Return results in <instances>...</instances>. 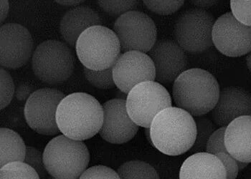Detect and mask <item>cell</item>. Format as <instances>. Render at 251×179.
<instances>
[{
    "mask_svg": "<svg viewBox=\"0 0 251 179\" xmlns=\"http://www.w3.org/2000/svg\"><path fill=\"white\" fill-rule=\"evenodd\" d=\"M60 133L73 140H88L99 134L103 122V105L86 92H74L60 102L56 113Z\"/></svg>",
    "mask_w": 251,
    "mask_h": 179,
    "instance_id": "1",
    "label": "cell"
},
{
    "mask_svg": "<svg viewBox=\"0 0 251 179\" xmlns=\"http://www.w3.org/2000/svg\"><path fill=\"white\" fill-rule=\"evenodd\" d=\"M153 146L172 157L190 151L196 139L194 117L177 107L168 108L159 112L150 126Z\"/></svg>",
    "mask_w": 251,
    "mask_h": 179,
    "instance_id": "2",
    "label": "cell"
},
{
    "mask_svg": "<svg viewBox=\"0 0 251 179\" xmlns=\"http://www.w3.org/2000/svg\"><path fill=\"white\" fill-rule=\"evenodd\" d=\"M220 88L213 74L201 68L184 71L173 83V97L176 107L192 116L210 113L219 98Z\"/></svg>",
    "mask_w": 251,
    "mask_h": 179,
    "instance_id": "3",
    "label": "cell"
},
{
    "mask_svg": "<svg viewBox=\"0 0 251 179\" xmlns=\"http://www.w3.org/2000/svg\"><path fill=\"white\" fill-rule=\"evenodd\" d=\"M90 153L83 141L57 135L50 140L43 152L50 176L57 179H78L88 169Z\"/></svg>",
    "mask_w": 251,
    "mask_h": 179,
    "instance_id": "4",
    "label": "cell"
},
{
    "mask_svg": "<svg viewBox=\"0 0 251 179\" xmlns=\"http://www.w3.org/2000/svg\"><path fill=\"white\" fill-rule=\"evenodd\" d=\"M75 50L80 63L93 70L112 67L122 54L120 42L115 32L103 25L94 26L82 33Z\"/></svg>",
    "mask_w": 251,
    "mask_h": 179,
    "instance_id": "5",
    "label": "cell"
},
{
    "mask_svg": "<svg viewBox=\"0 0 251 179\" xmlns=\"http://www.w3.org/2000/svg\"><path fill=\"white\" fill-rule=\"evenodd\" d=\"M75 63L74 52L67 43L49 40L40 43L34 51L32 69L43 83L56 85L72 75Z\"/></svg>",
    "mask_w": 251,
    "mask_h": 179,
    "instance_id": "6",
    "label": "cell"
},
{
    "mask_svg": "<svg viewBox=\"0 0 251 179\" xmlns=\"http://www.w3.org/2000/svg\"><path fill=\"white\" fill-rule=\"evenodd\" d=\"M215 22L213 15L206 10L195 7L184 11L175 21V42L189 53L205 52L213 45Z\"/></svg>",
    "mask_w": 251,
    "mask_h": 179,
    "instance_id": "7",
    "label": "cell"
},
{
    "mask_svg": "<svg viewBox=\"0 0 251 179\" xmlns=\"http://www.w3.org/2000/svg\"><path fill=\"white\" fill-rule=\"evenodd\" d=\"M126 103L131 120L145 129L150 128L159 112L173 106L170 92L156 81L144 82L136 86L128 92Z\"/></svg>",
    "mask_w": 251,
    "mask_h": 179,
    "instance_id": "8",
    "label": "cell"
},
{
    "mask_svg": "<svg viewBox=\"0 0 251 179\" xmlns=\"http://www.w3.org/2000/svg\"><path fill=\"white\" fill-rule=\"evenodd\" d=\"M114 32L120 42L122 53L129 51L148 53L157 41L153 20L141 11L132 10L116 19Z\"/></svg>",
    "mask_w": 251,
    "mask_h": 179,
    "instance_id": "9",
    "label": "cell"
},
{
    "mask_svg": "<svg viewBox=\"0 0 251 179\" xmlns=\"http://www.w3.org/2000/svg\"><path fill=\"white\" fill-rule=\"evenodd\" d=\"M66 95L53 89L37 90L26 101L24 115L27 125L43 135H55L60 133L57 124L59 105Z\"/></svg>",
    "mask_w": 251,
    "mask_h": 179,
    "instance_id": "10",
    "label": "cell"
},
{
    "mask_svg": "<svg viewBox=\"0 0 251 179\" xmlns=\"http://www.w3.org/2000/svg\"><path fill=\"white\" fill-rule=\"evenodd\" d=\"M212 36L213 45L226 56L237 58L251 51V27L242 24L232 12L215 20Z\"/></svg>",
    "mask_w": 251,
    "mask_h": 179,
    "instance_id": "11",
    "label": "cell"
},
{
    "mask_svg": "<svg viewBox=\"0 0 251 179\" xmlns=\"http://www.w3.org/2000/svg\"><path fill=\"white\" fill-rule=\"evenodd\" d=\"M0 44V65L2 68H20L33 55L32 35L26 27L17 23L1 26Z\"/></svg>",
    "mask_w": 251,
    "mask_h": 179,
    "instance_id": "12",
    "label": "cell"
},
{
    "mask_svg": "<svg viewBox=\"0 0 251 179\" xmlns=\"http://www.w3.org/2000/svg\"><path fill=\"white\" fill-rule=\"evenodd\" d=\"M113 77L118 89L128 94L140 83L155 81L156 71L154 63L148 54L145 52H124L113 66Z\"/></svg>",
    "mask_w": 251,
    "mask_h": 179,
    "instance_id": "13",
    "label": "cell"
},
{
    "mask_svg": "<svg viewBox=\"0 0 251 179\" xmlns=\"http://www.w3.org/2000/svg\"><path fill=\"white\" fill-rule=\"evenodd\" d=\"M148 55L154 63L155 81L162 85L174 83L175 80L187 70L188 66L185 51L174 40H157Z\"/></svg>",
    "mask_w": 251,
    "mask_h": 179,
    "instance_id": "14",
    "label": "cell"
},
{
    "mask_svg": "<svg viewBox=\"0 0 251 179\" xmlns=\"http://www.w3.org/2000/svg\"><path fill=\"white\" fill-rule=\"evenodd\" d=\"M103 122L99 134L113 144H123L134 138L139 131L128 115L126 100L111 99L103 104Z\"/></svg>",
    "mask_w": 251,
    "mask_h": 179,
    "instance_id": "15",
    "label": "cell"
},
{
    "mask_svg": "<svg viewBox=\"0 0 251 179\" xmlns=\"http://www.w3.org/2000/svg\"><path fill=\"white\" fill-rule=\"evenodd\" d=\"M210 118L218 127H227L236 118L251 116V93L239 86H227L220 91L219 98Z\"/></svg>",
    "mask_w": 251,
    "mask_h": 179,
    "instance_id": "16",
    "label": "cell"
},
{
    "mask_svg": "<svg viewBox=\"0 0 251 179\" xmlns=\"http://www.w3.org/2000/svg\"><path fill=\"white\" fill-rule=\"evenodd\" d=\"M102 25L97 12L88 6H78L63 15L60 22V35L71 48H74L82 33L94 26Z\"/></svg>",
    "mask_w": 251,
    "mask_h": 179,
    "instance_id": "17",
    "label": "cell"
},
{
    "mask_svg": "<svg viewBox=\"0 0 251 179\" xmlns=\"http://www.w3.org/2000/svg\"><path fill=\"white\" fill-rule=\"evenodd\" d=\"M225 144L230 155L239 161L251 163V116L240 117L226 127Z\"/></svg>",
    "mask_w": 251,
    "mask_h": 179,
    "instance_id": "18",
    "label": "cell"
},
{
    "mask_svg": "<svg viewBox=\"0 0 251 179\" xmlns=\"http://www.w3.org/2000/svg\"><path fill=\"white\" fill-rule=\"evenodd\" d=\"M226 171L215 155L202 152L193 154L184 160L179 179H226Z\"/></svg>",
    "mask_w": 251,
    "mask_h": 179,
    "instance_id": "19",
    "label": "cell"
},
{
    "mask_svg": "<svg viewBox=\"0 0 251 179\" xmlns=\"http://www.w3.org/2000/svg\"><path fill=\"white\" fill-rule=\"evenodd\" d=\"M0 167L13 162H24L27 146L22 137L12 130L1 128Z\"/></svg>",
    "mask_w": 251,
    "mask_h": 179,
    "instance_id": "20",
    "label": "cell"
},
{
    "mask_svg": "<svg viewBox=\"0 0 251 179\" xmlns=\"http://www.w3.org/2000/svg\"><path fill=\"white\" fill-rule=\"evenodd\" d=\"M116 171L121 179H160L156 169L142 160L125 162Z\"/></svg>",
    "mask_w": 251,
    "mask_h": 179,
    "instance_id": "21",
    "label": "cell"
},
{
    "mask_svg": "<svg viewBox=\"0 0 251 179\" xmlns=\"http://www.w3.org/2000/svg\"><path fill=\"white\" fill-rule=\"evenodd\" d=\"M194 119L196 123L197 135L193 147L189 151L192 155L198 153L205 152L209 138L218 129V126L214 123L211 118L205 115L195 117Z\"/></svg>",
    "mask_w": 251,
    "mask_h": 179,
    "instance_id": "22",
    "label": "cell"
},
{
    "mask_svg": "<svg viewBox=\"0 0 251 179\" xmlns=\"http://www.w3.org/2000/svg\"><path fill=\"white\" fill-rule=\"evenodd\" d=\"M0 179H40L38 173L24 162H13L0 169Z\"/></svg>",
    "mask_w": 251,
    "mask_h": 179,
    "instance_id": "23",
    "label": "cell"
},
{
    "mask_svg": "<svg viewBox=\"0 0 251 179\" xmlns=\"http://www.w3.org/2000/svg\"><path fill=\"white\" fill-rule=\"evenodd\" d=\"M84 74L89 83L97 89L108 90L116 87L113 77V67L103 70H93L85 67Z\"/></svg>",
    "mask_w": 251,
    "mask_h": 179,
    "instance_id": "24",
    "label": "cell"
},
{
    "mask_svg": "<svg viewBox=\"0 0 251 179\" xmlns=\"http://www.w3.org/2000/svg\"><path fill=\"white\" fill-rule=\"evenodd\" d=\"M99 7L108 15L122 16L130 11L135 10L139 1H97Z\"/></svg>",
    "mask_w": 251,
    "mask_h": 179,
    "instance_id": "25",
    "label": "cell"
},
{
    "mask_svg": "<svg viewBox=\"0 0 251 179\" xmlns=\"http://www.w3.org/2000/svg\"><path fill=\"white\" fill-rule=\"evenodd\" d=\"M24 163L35 170L38 173L40 179H46L49 175L45 166L43 154L36 148L27 146Z\"/></svg>",
    "mask_w": 251,
    "mask_h": 179,
    "instance_id": "26",
    "label": "cell"
},
{
    "mask_svg": "<svg viewBox=\"0 0 251 179\" xmlns=\"http://www.w3.org/2000/svg\"><path fill=\"white\" fill-rule=\"evenodd\" d=\"M144 4L149 10L159 15L174 14L184 5V1H150L145 0Z\"/></svg>",
    "mask_w": 251,
    "mask_h": 179,
    "instance_id": "27",
    "label": "cell"
},
{
    "mask_svg": "<svg viewBox=\"0 0 251 179\" xmlns=\"http://www.w3.org/2000/svg\"><path fill=\"white\" fill-rule=\"evenodd\" d=\"M1 110L5 109L12 101L15 94V86L10 74L4 68L1 70Z\"/></svg>",
    "mask_w": 251,
    "mask_h": 179,
    "instance_id": "28",
    "label": "cell"
},
{
    "mask_svg": "<svg viewBox=\"0 0 251 179\" xmlns=\"http://www.w3.org/2000/svg\"><path fill=\"white\" fill-rule=\"evenodd\" d=\"M232 14L242 24L251 27V1H230Z\"/></svg>",
    "mask_w": 251,
    "mask_h": 179,
    "instance_id": "29",
    "label": "cell"
},
{
    "mask_svg": "<svg viewBox=\"0 0 251 179\" xmlns=\"http://www.w3.org/2000/svg\"><path fill=\"white\" fill-rule=\"evenodd\" d=\"M226 127L218 128L212 134L207 141L205 152L216 156L220 153H228L225 144V133Z\"/></svg>",
    "mask_w": 251,
    "mask_h": 179,
    "instance_id": "30",
    "label": "cell"
},
{
    "mask_svg": "<svg viewBox=\"0 0 251 179\" xmlns=\"http://www.w3.org/2000/svg\"><path fill=\"white\" fill-rule=\"evenodd\" d=\"M78 179H121L117 171L105 166L88 168Z\"/></svg>",
    "mask_w": 251,
    "mask_h": 179,
    "instance_id": "31",
    "label": "cell"
},
{
    "mask_svg": "<svg viewBox=\"0 0 251 179\" xmlns=\"http://www.w3.org/2000/svg\"><path fill=\"white\" fill-rule=\"evenodd\" d=\"M216 157L221 160L226 169V179H236L239 173L237 160L228 153H220L217 154Z\"/></svg>",
    "mask_w": 251,
    "mask_h": 179,
    "instance_id": "32",
    "label": "cell"
},
{
    "mask_svg": "<svg viewBox=\"0 0 251 179\" xmlns=\"http://www.w3.org/2000/svg\"><path fill=\"white\" fill-rule=\"evenodd\" d=\"M35 91L36 90H35L34 88H32V86L26 84H22L17 88L15 95L17 99L20 100V101H24V100L27 101L30 95Z\"/></svg>",
    "mask_w": 251,
    "mask_h": 179,
    "instance_id": "33",
    "label": "cell"
},
{
    "mask_svg": "<svg viewBox=\"0 0 251 179\" xmlns=\"http://www.w3.org/2000/svg\"><path fill=\"white\" fill-rule=\"evenodd\" d=\"M218 1H217V0H210V1H201V0L198 1V0H192V1H190V2L192 5L196 7V8L205 10V9H208L210 8V7H213L215 4H218Z\"/></svg>",
    "mask_w": 251,
    "mask_h": 179,
    "instance_id": "34",
    "label": "cell"
},
{
    "mask_svg": "<svg viewBox=\"0 0 251 179\" xmlns=\"http://www.w3.org/2000/svg\"><path fill=\"white\" fill-rule=\"evenodd\" d=\"M9 10H10V3L7 0H1L0 1V18H1V24H2L4 20L8 15Z\"/></svg>",
    "mask_w": 251,
    "mask_h": 179,
    "instance_id": "35",
    "label": "cell"
},
{
    "mask_svg": "<svg viewBox=\"0 0 251 179\" xmlns=\"http://www.w3.org/2000/svg\"><path fill=\"white\" fill-rule=\"evenodd\" d=\"M55 2L63 7H76L84 3L83 0H56Z\"/></svg>",
    "mask_w": 251,
    "mask_h": 179,
    "instance_id": "36",
    "label": "cell"
},
{
    "mask_svg": "<svg viewBox=\"0 0 251 179\" xmlns=\"http://www.w3.org/2000/svg\"><path fill=\"white\" fill-rule=\"evenodd\" d=\"M116 99L126 100L128 94L122 92L120 90H118L116 91Z\"/></svg>",
    "mask_w": 251,
    "mask_h": 179,
    "instance_id": "37",
    "label": "cell"
},
{
    "mask_svg": "<svg viewBox=\"0 0 251 179\" xmlns=\"http://www.w3.org/2000/svg\"><path fill=\"white\" fill-rule=\"evenodd\" d=\"M237 163H238V169H239V171H243L245 168L249 166V163H246V162H242L239 161V160H237Z\"/></svg>",
    "mask_w": 251,
    "mask_h": 179,
    "instance_id": "38",
    "label": "cell"
},
{
    "mask_svg": "<svg viewBox=\"0 0 251 179\" xmlns=\"http://www.w3.org/2000/svg\"><path fill=\"white\" fill-rule=\"evenodd\" d=\"M246 60L248 68H249V70H250L251 72V51L248 54L247 56H246Z\"/></svg>",
    "mask_w": 251,
    "mask_h": 179,
    "instance_id": "39",
    "label": "cell"
},
{
    "mask_svg": "<svg viewBox=\"0 0 251 179\" xmlns=\"http://www.w3.org/2000/svg\"><path fill=\"white\" fill-rule=\"evenodd\" d=\"M145 135L146 137H147V139L148 140V141L150 142L151 145H152V142H151V134H150V128L145 129Z\"/></svg>",
    "mask_w": 251,
    "mask_h": 179,
    "instance_id": "40",
    "label": "cell"
},
{
    "mask_svg": "<svg viewBox=\"0 0 251 179\" xmlns=\"http://www.w3.org/2000/svg\"></svg>",
    "mask_w": 251,
    "mask_h": 179,
    "instance_id": "41",
    "label": "cell"
}]
</instances>
